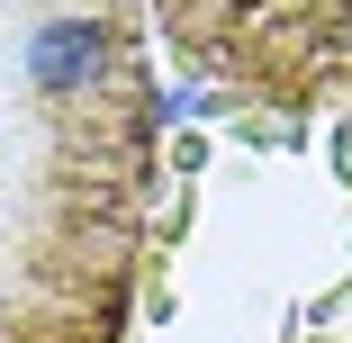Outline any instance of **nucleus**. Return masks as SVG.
Wrapping results in <instances>:
<instances>
[{
    "label": "nucleus",
    "mask_w": 352,
    "mask_h": 343,
    "mask_svg": "<svg viewBox=\"0 0 352 343\" xmlns=\"http://www.w3.org/2000/svg\"><path fill=\"white\" fill-rule=\"evenodd\" d=\"M154 0H0V343H126L154 244Z\"/></svg>",
    "instance_id": "1"
},
{
    "label": "nucleus",
    "mask_w": 352,
    "mask_h": 343,
    "mask_svg": "<svg viewBox=\"0 0 352 343\" xmlns=\"http://www.w3.org/2000/svg\"><path fill=\"white\" fill-rule=\"evenodd\" d=\"M163 45L199 82L307 109L352 82V0H154Z\"/></svg>",
    "instance_id": "2"
}]
</instances>
